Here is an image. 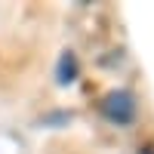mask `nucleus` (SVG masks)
Here are the masks:
<instances>
[{"label": "nucleus", "mask_w": 154, "mask_h": 154, "mask_svg": "<svg viewBox=\"0 0 154 154\" xmlns=\"http://www.w3.org/2000/svg\"><path fill=\"white\" fill-rule=\"evenodd\" d=\"M102 114H105L111 123H117V126L133 123V117H136V99H133V93H126V89L108 93L105 99H102Z\"/></svg>", "instance_id": "f257e3e1"}, {"label": "nucleus", "mask_w": 154, "mask_h": 154, "mask_svg": "<svg viewBox=\"0 0 154 154\" xmlns=\"http://www.w3.org/2000/svg\"><path fill=\"white\" fill-rule=\"evenodd\" d=\"M56 77H59V83H74L77 80V56L74 53H62L59 68H56Z\"/></svg>", "instance_id": "f03ea898"}, {"label": "nucleus", "mask_w": 154, "mask_h": 154, "mask_svg": "<svg viewBox=\"0 0 154 154\" xmlns=\"http://www.w3.org/2000/svg\"><path fill=\"white\" fill-rule=\"evenodd\" d=\"M145 154H154V151H145Z\"/></svg>", "instance_id": "7ed1b4c3"}]
</instances>
